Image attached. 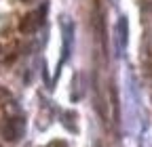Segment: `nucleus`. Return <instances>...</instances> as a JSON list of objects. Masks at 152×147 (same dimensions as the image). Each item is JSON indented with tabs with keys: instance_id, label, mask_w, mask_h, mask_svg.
Masks as SVG:
<instances>
[{
	"instance_id": "1",
	"label": "nucleus",
	"mask_w": 152,
	"mask_h": 147,
	"mask_svg": "<svg viewBox=\"0 0 152 147\" xmlns=\"http://www.w3.org/2000/svg\"><path fill=\"white\" fill-rule=\"evenodd\" d=\"M21 133H23V122H21V120H9L7 126H4V130H2L4 139H9V141L19 139V137H21Z\"/></svg>"
},
{
	"instance_id": "2",
	"label": "nucleus",
	"mask_w": 152,
	"mask_h": 147,
	"mask_svg": "<svg viewBox=\"0 0 152 147\" xmlns=\"http://www.w3.org/2000/svg\"><path fill=\"white\" fill-rule=\"evenodd\" d=\"M40 21L42 19H38V15H28L26 19H23V23H21V32L23 34H32L38 25H40Z\"/></svg>"
},
{
	"instance_id": "3",
	"label": "nucleus",
	"mask_w": 152,
	"mask_h": 147,
	"mask_svg": "<svg viewBox=\"0 0 152 147\" xmlns=\"http://www.w3.org/2000/svg\"><path fill=\"white\" fill-rule=\"evenodd\" d=\"M116 34H118V48L123 50L127 44V19L125 17H121L118 23H116Z\"/></svg>"
}]
</instances>
